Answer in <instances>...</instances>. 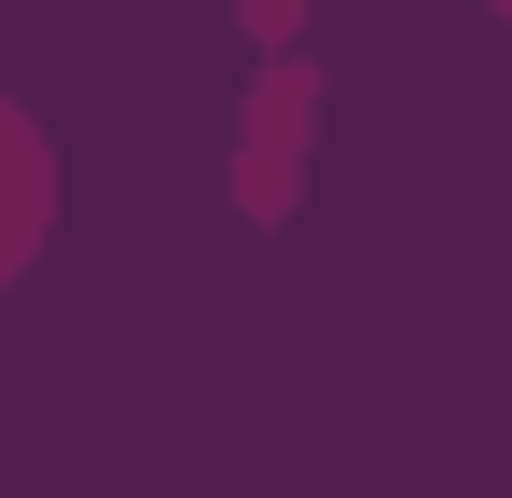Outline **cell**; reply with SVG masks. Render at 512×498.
<instances>
[{"label":"cell","mask_w":512,"mask_h":498,"mask_svg":"<svg viewBox=\"0 0 512 498\" xmlns=\"http://www.w3.org/2000/svg\"><path fill=\"white\" fill-rule=\"evenodd\" d=\"M305 153H319V56H263L236 97V222L250 236L305 208Z\"/></svg>","instance_id":"cell-1"},{"label":"cell","mask_w":512,"mask_h":498,"mask_svg":"<svg viewBox=\"0 0 512 498\" xmlns=\"http://www.w3.org/2000/svg\"><path fill=\"white\" fill-rule=\"evenodd\" d=\"M42 249H56V139H42V111L0 83V291H28Z\"/></svg>","instance_id":"cell-2"},{"label":"cell","mask_w":512,"mask_h":498,"mask_svg":"<svg viewBox=\"0 0 512 498\" xmlns=\"http://www.w3.org/2000/svg\"><path fill=\"white\" fill-rule=\"evenodd\" d=\"M236 28H250L263 56H305V0H236Z\"/></svg>","instance_id":"cell-3"},{"label":"cell","mask_w":512,"mask_h":498,"mask_svg":"<svg viewBox=\"0 0 512 498\" xmlns=\"http://www.w3.org/2000/svg\"><path fill=\"white\" fill-rule=\"evenodd\" d=\"M485 14H499V28H512V0H485Z\"/></svg>","instance_id":"cell-4"}]
</instances>
